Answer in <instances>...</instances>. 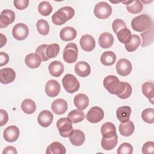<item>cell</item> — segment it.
Returning a JSON list of instances; mask_svg holds the SVG:
<instances>
[{
  "instance_id": "35",
  "label": "cell",
  "mask_w": 154,
  "mask_h": 154,
  "mask_svg": "<svg viewBox=\"0 0 154 154\" xmlns=\"http://www.w3.org/2000/svg\"><path fill=\"white\" fill-rule=\"evenodd\" d=\"M21 109L25 113L31 114L35 112L36 105L32 99H25L21 103Z\"/></svg>"
},
{
  "instance_id": "39",
  "label": "cell",
  "mask_w": 154,
  "mask_h": 154,
  "mask_svg": "<svg viewBox=\"0 0 154 154\" xmlns=\"http://www.w3.org/2000/svg\"><path fill=\"white\" fill-rule=\"evenodd\" d=\"M38 11L40 14L44 16H49L52 11V7L48 1L41 2L38 6Z\"/></svg>"
},
{
  "instance_id": "9",
  "label": "cell",
  "mask_w": 154,
  "mask_h": 154,
  "mask_svg": "<svg viewBox=\"0 0 154 154\" xmlns=\"http://www.w3.org/2000/svg\"><path fill=\"white\" fill-rule=\"evenodd\" d=\"M29 29L23 23H19L14 26L12 29L13 37L17 40H23L28 35Z\"/></svg>"
},
{
  "instance_id": "6",
  "label": "cell",
  "mask_w": 154,
  "mask_h": 154,
  "mask_svg": "<svg viewBox=\"0 0 154 154\" xmlns=\"http://www.w3.org/2000/svg\"><path fill=\"white\" fill-rule=\"evenodd\" d=\"M112 13V7L107 2L102 1L97 3L94 8V14L100 19L108 18Z\"/></svg>"
},
{
  "instance_id": "12",
  "label": "cell",
  "mask_w": 154,
  "mask_h": 154,
  "mask_svg": "<svg viewBox=\"0 0 154 154\" xmlns=\"http://www.w3.org/2000/svg\"><path fill=\"white\" fill-rule=\"evenodd\" d=\"M60 89V83L54 79L49 80L45 85V92L50 97H56L59 94Z\"/></svg>"
},
{
  "instance_id": "8",
  "label": "cell",
  "mask_w": 154,
  "mask_h": 154,
  "mask_svg": "<svg viewBox=\"0 0 154 154\" xmlns=\"http://www.w3.org/2000/svg\"><path fill=\"white\" fill-rule=\"evenodd\" d=\"M104 117L103 110L99 106L91 108L86 114L87 120L91 123H97L100 122Z\"/></svg>"
},
{
  "instance_id": "15",
  "label": "cell",
  "mask_w": 154,
  "mask_h": 154,
  "mask_svg": "<svg viewBox=\"0 0 154 154\" xmlns=\"http://www.w3.org/2000/svg\"><path fill=\"white\" fill-rule=\"evenodd\" d=\"M1 83L7 84L14 81L16 78L15 71L10 67L3 68L0 70Z\"/></svg>"
},
{
  "instance_id": "42",
  "label": "cell",
  "mask_w": 154,
  "mask_h": 154,
  "mask_svg": "<svg viewBox=\"0 0 154 154\" xmlns=\"http://www.w3.org/2000/svg\"><path fill=\"white\" fill-rule=\"evenodd\" d=\"M133 152V147L132 145L128 143H122L117 149V154H132Z\"/></svg>"
},
{
  "instance_id": "19",
  "label": "cell",
  "mask_w": 154,
  "mask_h": 154,
  "mask_svg": "<svg viewBox=\"0 0 154 154\" xmlns=\"http://www.w3.org/2000/svg\"><path fill=\"white\" fill-rule=\"evenodd\" d=\"M75 71L77 75L84 78L88 76L91 72V67L85 61H79L75 66Z\"/></svg>"
},
{
  "instance_id": "31",
  "label": "cell",
  "mask_w": 154,
  "mask_h": 154,
  "mask_svg": "<svg viewBox=\"0 0 154 154\" xmlns=\"http://www.w3.org/2000/svg\"><path fill=\"white\" fill-rule=\"evenodd\" d=\"M100 132L102 137H111L116 134V126L111 122H106L103 123L101 126Z\"/></svg>"
},
{
  "instance_id": "36",
  "label": "cell",
  "mask_w": 154,
  "mask_h": 154,
  "mask_svg": "<svg viewBox=\"0 0 154 154\" xmlns=\"http://www.w3.org/2000/svg\"><path fill=\"white\" fill-rule=\"evenodd\" d=\"M67 117L73 123H77L84 120L85 114L82 110L73 109L69 113Z\"/></svg>"
},
{
  "instance_id": "50",
  "label": "cell",
  "mask_w": 154,
  "mask_h": 154,
  "mask_svg": "<svg viewBox=\"0 0 154 154\" xmlns=\"http://www.w3.org/2000/svg\"><path fill=\"white\" fill-rule=\"evenodd\" d=\"M1 47L2 48L4 45H6L7 43V37L5 35L1 33Z\"/></svg>"
},
{
  "instance_id": "22",
  "label": "cell",
  "mask_w": 154,
  "mask_h": 154,
  "mask_svg": "<svg viewBox=\"0 0 154 154\" xmlns=\"http://www.w3.org/2000/svg\"><path fill=\"white\" fill-rule=\"evenodd\" d=\"M73 102L78 109L84 110L89 105V99L86 94L84 93H79L75 96Z\"/></svg>"
},
{
  "instance_id": "13",
  "label": "cell",
  "mask_w": 154,
  "mask_h": 154,
  "mask_svg": "<svg viewBox=\"0 0 154 154\" xmlns=\"http://www.w3.org/2000/svg\"><path fill=\"white\" fill-rule=\"evenodd\" d=\"M79 44L81 48L86 52L93 51L96 46L94 37L90 34L83 35L80 38Z\"/></svg>"
},
{
  "instance_id": "38",
  "label": "cell",
  "mask_w": 154,
  "mask_h": 154,
  "mask_svg": "<svg viewBox=\"0 0 154 154\" xmlns=\"http://www.w3.org/2000/svg\"><path fill=\"white\" fill-rule=\"evenodd\" d=\"M37 30L38 33L43 35H46L49 32V25L45 19H39L36 23Z\"/></svg>"
},
{
  "instance_id": "33",
  "label": "cell",
  "mask_w": 154,
  "mask_h": 154,
  "mask_svg": "<svg viewBox=\"0 0 154 154\" xmlns=\"http://www.w3.org/2000/svg\"><path fill=\"white\" fill-rule=\"evenodd\" d=\"M116 54L112 51L104 52L100 57L101 63L106 66L113 65L116 63Z\"/></svg>"
},
{
  "instance_id": "34",
  "label": "cell",
  "mask_w": 154,
  "mask_h": 154,
  "mask_svg": "<svg viewBox=\"0 0 154 154\" xmlns=\"http://www.w3.org/2000/svg\"><path fill=\"white\" fill-rule=\"evenodd\" d=\"M153 83L152 82H146L142 85L143 94L149 100V101L153 104Z\"/></svg>"
},
{
  "instance_id": "16",
  "label": "cell",
  "mask_w": 154,
  "mask_h": 154,
  "mask_svg": "<svg viewBox=\"0 0 154 154\" xmlns=\"http://www.w3.org/2000/svg\"><path fill=\"white\" fill-rule=\"evenodd\" d=\"M68 108L67 102L63 99H58L53 101L51 104V109L52 111L58 115L64 114Z\"/></svg>"
},
{
  "instance_id": "45",
  "label": "cell",
  "mask_w": 154,
  "mask_h": 154,
  "mask_svg": "<svg viewBox=\"0 0 154 154\" xmlns=\"http://www.w3.org/2000/svg\"><path fill=\"white\" fill-rule=\"evenodd\" d=\"M154 151L153 141H147L145 143L142 147V153L144 154L153 153Z\"/></svg>"
},
{
  "instance_id": "3",
  "label": "cell",
  "mask_w": 154,
  "mask_h": 154,
  "mask_svg": "<svg viewBox=\"0 0 154 154\" xmlns=\"http://www.w3.org/2000/svg\"><path fill=\"white\" fill-rule=\"evenodd\" d=\"M153 23L152 19L147 14H141L132 19L131 26L137 32H143L148 29Z\"/></svg>"
},
{
  "instance_id": "32",
  "label": "cell",
  "mask_w": 154,
  "mask_h": 154,
  "mask_svg": "<svg viewBox=\"0 0 154 154\" xmlns=\"http://www.w3.org/2000/svg\"><path fill=\"white\" fill-rule=\"evenodd\" d=\"M141 44V38L139 35L136 34H133L131 36L130 40L125 44V47L127 51L134 52L139 47Z\"/></svg>"
},
{
  "instance_id": "30",
  "label": "cell",
  "mask_w": 154,
  "mask_h": 154,
  "mask_svg": "<svg viewBox=\"0 0 154 154\" xmlns=\"http://www.w3.org/2000/svg\"><path fill=\"white\" fill-rule=\"evenodd\" d=\"M141 37L142 38V47H146L150 45L153 41V23L150 27L146 30L144 32L141 34Z\"/></svg>"
},
{
  "instance_id": "5",
  "label": "cell",
  "mask_w": 154,
  "mask_h": 154,
  "mask_svg": "<svg viewBox=\"0 0 154 154\" xmlns=\"http://www.w3.org/2000/svg\"><path fill=\"white\" fill-rule=\"evenodd\" d=\"M62 84L65 90L69 93H73L77 91L80 87V84L77 78L70 73L66 74L63 77Z\"/></svg>"
},
{
  "instance_id": "24",
  "label": "cell",
  "mask_w": 154,
  "mask_h": 154,
  "mask_svg": "<svg viewBox=\"0 0 154 154\" xmlns=\"http://www.w3.org/2000/svg\"><path fill=\"white\" fill-rule=\"evenodd\" d=\"M122 2L126 5V9L128 11L132 14H138L140 13L143 8V4L138 0L128 1Z\"/></svg>"
},
{
  "instance_id": "47",
  "label": "cell",
  "mask_w": 154,
  "mask_h": 154,
  "mask_svg": "<svg viewBox=\"0 0 154 154\" xmlns=\"http://www.w3.org/2000/svg\"><path fill=\"white\" fill-rule=\"evenodd\" d=\"M8 120V115L6 111L0 109V126H2L5 125Z\"/></svg>"
},
{
  "instance_id": "17",
  "label": "cell",
  "mask_w": 154,
  "mask_h": 154,
  "mask_svg": "<svg viewBox=\"0 0 154 154\" xmlns=\"http://www.w3.org/2000/svg\"><path fill=\"white\" fill-rule=\"evenodd\" d=\"M54 119L53 114L49 110L42 111L37 117L38 124L44 128L48 127L52 122Z\"/></svg>"
},
{
  "instance_id": "40",
  "label": "cell",
  "mask_w": 154,
  "mask_h": 154,
  "mask_svg": "<svg viewBox=\"0 0 154 154\" xmlns=\"http://www.w3.org/2000/svg\"><path fill=\"white\" fill-rule=\"evenodd\" d=\"M60 50V45L57 43H52L48 45L46 50V56L49 59L56 57Z\"/></svg>"
},
{
  "instance_id": "27",
  "label": "cell",
  "mask_w": 154,
  "mask_h": 154,
  "mask_svg": "<svg viewBox=\"0 0 154 154\" xmlns=\"http://www.w3.org/2000/svg\"><path fill=\"white\" fill-rule=\"evenodd\" d=\"M118 143V136L117 134L111 137H103L101 140V146L105 150L113 149Z\"/></svg>"
},
{
  "instance_id": "29",
  "label": "cell",
  "mask_w": 154,
  "mask_h": 154,
  "mask_svg": "<svg viewBox=\"0 0 154 154\" xmlns=\"http://www.w3.org/2000/svg\"><path fill=\"white\" fill-rule=\"evenodd\" d=\"M66 152L65 147L60 142L52 143L46 149V154H65Z\"/></svg>"
},
{
  "instance_id": "7",
  "label": "cell",
  "mask_w": 154,
  "mask_h": 154,
  "mask_svg": "<svg viewBox=\"0 0 154 154\" xmlns=\"http://www.w3.org/2000/svg\"><path fill=\"white\" fill-rule=\"evenodd\" d=\"M57 127L60 135L64 138L69 137L73 131L72 122L68 117L60 119L57 122Z\"/></svg>"
},
{
  "instance_id": "18",
  "label": "cell",
  "mask_w": 154,
  "mask_h": 154,
  "mask_svg": "<svg viewBox=\"0 0 154 154\" xmlns=\"http://www.w3.org/2000/svg\"><path fill=\"white\" fill-rule=\"evenodd\" d=\"M69 137L70 143L75 146H81L85 139L84 133L79 129H73Z\"/></svg>"
},
{
  "instance_id": "26",
  "label": "cell",
  "mask_w": 154,
  "mask_h": 154,
  "mask_svg": "<svg viewBox=\"0 0 154 154\" xmlns=\"http://www.w3.org/2000/svg\"><path fill=\"white\" fill-rule=\"evenodd\" d=\"M49 73L54 77H59L64 72V65L59 61L51 62L48 66Z\"/></svg>"
},
{
  "instance_id": "41",
  "label": "cell",
  "mask_w": 154,
  "mask_h": 154,
  "mask_svg": "<svg viewBox=\"0 0 154 154\" xmlns=\"http://www.w3.org/2000/svg\"><path fill=\"white\" fill-rule=\"evenodd\" d=\"M143 120L149 124L154 123V109L149 108L144 109L141 113Z\"/></svg>"
},
{
  "instance_id": "44",
  "label": "cell",
  "mask_w": 154,
  "mask_h": 154,
  "mask_svg": "<svg viewBox=\"0 0 154 154\" xmlns=\"http://www.w3.org/2000/svg\"><path fill=\"white\" fill-rule=\"evenodd\" d=\"M127 26L125 22L120 19H117L114 20L112 24V28L115 34H117L120 29L124 28H126Z\"/></svg>"
},
{
  "instance_id": "48",
  "label": "cell",
  "mask_w": 154,
  "mask_h": 154,
  "mask_svg": "<svg viewBox=\"0 0 154 154\" xmlns=\"http://www.w3.org/2000/svg\"><path fill=\"white\" fill-rule=\"evenodd\" d=\"M9 61L8 55L4 52H0V66H3L7 64Z\"/></svg>"
},
{
  "instance_id": "1",
  "label": "cell",
  "mask_w": 154,
  "mask_h": 154,
  "mask_svg": "<svg viewBox=\"0 0 154 154\" xmlns=\"http://www.w3.org/2000/svg\"><path fill=\"white\" fill-rule=\"evenodd\" d=\"M103 84L109 93L118 96L123 90L126 82L120 81L119 78L114 75H108L104 78Z\"/></svg>"
},
{
  "instance_id": "21",
  "label": "cell",
  "mask_w": 154,
  "mask_h": 154,
  "mask_svg": "<svg viewBox=\"0 0 154 154\" xmlns=\"http://www.w3.org/2000/svg\"><path fill=\"white\" fill-rule=\"evenodd\" d=\"M98 42L99 46L103 49L109 48L114 43V37L113 35L107 32L102 33L98 39Z\"/></svg>"
},
{
  "instance_id": "43",
  "label": "cell",
  "mask_w": 154,
  "mask_h": 154,
  "mask_svg": "<svg viewBox=\"0 0 154 154\" xmlns=\"http://www.w3.org/2000/svg\"><path fill=\"white\" fill-rule=\"evenodd\" d=\"M48 46V45L43 44L38 46L35 50V53L40 56V57L42 59V61H46L49 60V58H48L46 54V50Z\"/></svg>"
},
{
  "instance_id": "10",
  "label": "cell",
  "mask_w": 154,
  "mask_h": 154,
  "mask_svg": "<svg viewBox=\"0 0 154 154\" xmlns=\"http://www.w3.org/2000/svg\"><path fill=\"white\" fill-rule=\"evenodd\" d=\"M132 69V66L130 61L126 58L118 60L116 63V70L117 73L122 76L129 75Z\"/></svg>"
},
{
  "instance_id": "20",
  "label": "cell",
  "mask_w": 154,
  "mask_h": 154,
  "mask_svg": "<svg viewBox=\"0 0 154 154\" xmlns=\"http://www.w3.org/2000/svg\"><path fill=\"white\" fill-rule=\"evenodd\" d=\"M41 58L36 53L29 54L25 58V63L30 69H36L41 64Z\"/></svg>"
},
{
  "instance_id": "11",
  "label": "cell",
  "mask_w": 154,
  "mask_h": 154,
  "mask_svg": "<svg viewBox=\"0 0 154 154\" xmlns=\"http://www.w3.org/2000/svg\"><path fill=\"white\" fill-rule=\"evenodd\" d=\"M15 20V13L13 11L5 9L2 11L0 15V28H6Z\"/></svg>"
},
{
  "instance_id": "49",
  "label": "cell",
  "mask_w": 154,
  "mask_h": 154,
  "mask_svg": "<svg viewBox=\"0 0 154 154\" xmlns=\"http://www.w3.org/2000/svg\"><path fill=\"white\" fill-rule=\"evenodd\" d=\"M16 154L17 153V152L15 147L13 146H7L5 147L4 150L2 151V154Z\"/></svg>"
},
{
  "instance_id": "2",
  "label": "cell",
  "mask_w": 154,
  "mask_h": 154,
  "mask_svg": "<svg viewBox=\"0 0 154 154\" xmlns=\"http://www.w3.org/2000/svg\"><path fill=\"white\" fill-rule=\"evenodd\" d=\"M75 15L74 9L69 6L60 8L52 16V21L56 25H61L71 19Z\"/></svg>"
},
{
  "instance_id": "4",
  "label": "cell",
  "mask_w": 154,
  "mask_h": 154,
  "mask_svg": "<svg viewBox=\"0 0 154 154\" xmlns=\"http://www.w3.org/2000/svg\"><path fill=\"white\" fill-rule=\"evenodd\" d=\"M78 49L75 43H69L64 48L63 52L64 60L69 63H75L78 59Z\"/></svg>"
},
{
  "instance_id": "37",
  "label": "cell",
  "mask_w": 154,
  "mask_h": 154,
  "mask_svg": "<svg viewBox=\"0 0 154 154\" xmlns=\"http://www.w3.org/2000/svg\"><path fill=\"white\" fill-rule=\"evenodd\" d=\"M116 35L119 41L123 44H126L130 40L132 36L131 31L127 27L120 29Z\"/></svg>"
},
{
  "instance_id": "46",
  "label": "cell",
  "mask_w": 154,
  "mask_h": 154,
  "mask_svg": "<svg viewBox=\"0 0 154 154\" xmlns=\"http://www.w3.org/2000/svg\"><path fill=\"white\" fill-rule=\"evenodd\" d=\"M29 1L28 0H15L13 1L14 7L19 10H22L28 7Z\"/></svg>"
},
{
  "instance_id": "25",
  "label": "cell",
  "mask_w": 154,
  "mask_h": 154,
  "mask_svg": "<svg viewBox=\"0 0 154 154\" xmlns=\"http://www.w3.org/2000/svg\"><path fill=\"white\" fill-rule=\"evenodd\" d=\"M60 37L63 41H70L76 37V29L71 26H66L62 28L60 32Z\"/></svg>"
},
{
  "instance_id": "28",
  "label": "cell",
  "mask_w": 154,
  "mask_h": 154,
  "mask_svg": "<svg viewBox=\"0 0 154 154\" xmlns=\"http://www.w3.org/2000/svg\"><path fill=\"white\" fill-rule=\"evenodd\" d=\"M119 132L122 136L129 137L134 133L135 126L132 122L128 120V122L121 123L119 125Z\"/></svg>"
},
{
  "instance_id": "23",
  "label": "cell",
  "mask_w": 154,
  "mask_h": 154,
  "mask_svg": "<svg viewBox=\"0 0 154 154\" xmlns=\"http://www.w3.org/2000/svg\"><path fill=\"white\" fill-rule=\"evenodd\" d=\"M131 114V108L129 106H122L117 108L116 116L117 119L122 123L129 120Z\"/></svg>"
},
{
  "instance_id": "14",
  "label": "cell",
  "mask_w": 154,
  "mask_h": 154,
  "mask_svg": "<svg viewBox=\"0 0 154 154\" xmlns=\"http://www.w3.org/2000/svg\"><path fill=\"white\" fill-rule=\"evenodd\" d=\"M19 129L16 126H9L4 131L3 136L5 141L12 143L17 140L19 136Z\"/></svg>"
}]
</instances>
